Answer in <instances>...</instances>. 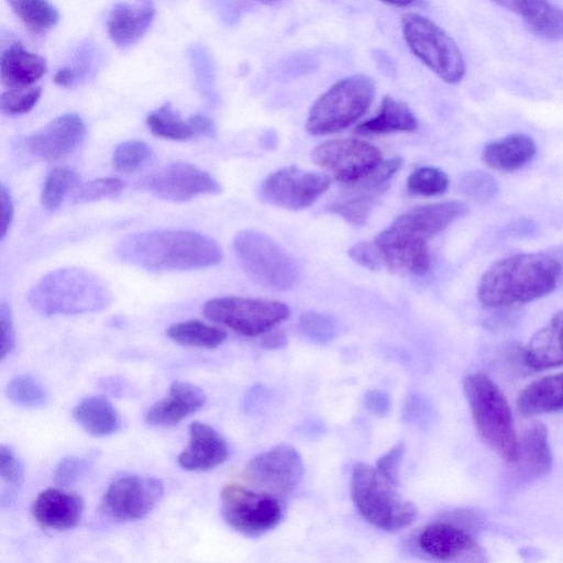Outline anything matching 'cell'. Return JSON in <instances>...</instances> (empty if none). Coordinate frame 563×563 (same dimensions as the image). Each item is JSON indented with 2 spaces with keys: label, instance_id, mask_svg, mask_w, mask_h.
<instances>
[{
  "label": "cell",
  "instance_id": "603a6c76",
  "mask_svg": "<svg viewBox=\"0 0 563 563\" xmlns=\"http://www.w3.org/2000/svg\"><path fill=\"white\" fill-rule=\"evenodd\" d=\"M154 16L155 7L152 0L118 3L109 14V36L120 47L131 46L145 34Z\"/></svg>",
  "mask_w": 563,
  "mask_h": 563
},
{
  "label": "cell",
  "instance_id": "11a10c76",
  "mask_svg": "<svg viewBox=\"0 0 563 563\" xmlns=\"http://www.w3.org/2000/svg\"><path fill=\"white\" fill-rule=\"evenodd\" d=\"M382 2H385L387 4L396 5V7H408L413 3H417L420 0H379Z\"/></svg>",
  "mask_w": 563,
  "mask_h": 563
},
{
  "label": "cell",
  "instance_id": "836d02e7",
  "mask_svg": "<svg viewBox=\"0 0 563 563\" xmlns=\"http://www.w3.org/2000/svg\"><path fill=\"white\" fill-rule=\"evenodd\" d=\"M13 12L34 30H48L59 20L56 8L47 0H7Z\"/></svg>",
  "mask_w": 563,
  "mask_h": 563
},
{
  "label": "cell",
  "instance_id": "cb8c5ba5",
  "mask_svg": "<svg viewBox=\"0 0 563 563\" xmlns=\"http://www.w3.org/2000/svg\"><path fill=\"white\" fill-rule=\"evenodd\" d=\"M511 463L525 479L540 478L551 471L553 457L544 424L534 423L523 431Z\"/></svg>",
  "mask_w": 563,
  "mask_h": 563
},
{
  "label": "cell",
  "instance_id": "8fae6325",
  "mask_svg": "<svg viewBox=\"0 0 563 563\" xmlns=\"http://www.w3.org/2000/svg\"><path fill=\"white\" fill-rule=\"evenodd\" d=\"M203 314L239 334L257 336L286 320L290 309L276 300L231 296L208 300L203 306Z\"/></svg>",
  "mask_w": 563,
  "mask_h": 563
},
{
  "label": "cell",
  "instance_id": "8d00e7d4",
  "mask_svg": "<svg viewBox=\"0 0 563 563\" xmlns=\"http://www.w3.org/2000/svg\"><path fill=\"white\" fill-rule=\"evenodd\" d=\"M299 328L309 340L319 344H325L332 341L335 335L336 321L329 313L309 311L300 317Z\"/></svg>",
  "mask_w": 563,
  "mask_h": 563
},
{
  "label": "cell",
  "instance_id": "5b68a950",
  "mask_svg": "<svg viewBox=\"0 0 563 563\" xmlns=\"http://www.w3.org/2000/svg\"><path fill=\"white\" fill-rule=\"evenodd\" d=\"M396 487L376 467L362 462L353 467L352 500L362 517L382 530H401L417 517L416 506L405 499Z\"/></svg>",
  "mask_w": 563,
  "mask_h": 563
},
{
  "label": "cell",
  "instance_id": "f546056e",
  "mask_svg": "<svg viewBox=\"0 0 563 563\" xmlns=\"http://www.w3.org/2000/svg\"><path fill=\"white\" fill-rule=\"evenodd\" d=\"M76 422L89 434L106 437L117 432L121 418L114 406L103 396H89L73 409Z\"/></svg>",
  "mask_w": 563,
  "mask_h": 563
},
{
  "label": "cell",
  "instance_id": "c3c4849f",
  "mask_svg": "<svg viewBox=\"0 0 563 563\" xmlns=\"http://www.w3.org/2000/svg\"><path fill=\"white\" fill-rule=\"evenodd\" d=\"M0 328H1V360L12 352L15 345V332L10 308L2 302L0 306Z\"/></svg>",
  "mask_w": 563,
  "mask_h": 563
},
{
  "label": "cell",
  "instance_id": "44dd1931",
  "mask_svg": "<svg viewBox=\"0 0 563 563\" xmlns=\"http://www.w3.org/2000/svg\"><path fill=\"white\" fill-rule=\"evenodd\" d=\"M205 391L187 382L175 380L168 394L154 404L145 415V421L154 427H170L198 411L206 402Z\"/></svg>",
  "mask_w": 563,
  "mask_h": 563
},
{
  "label": "cell",
  "instance_id": "9f6ffc18",
  "mask_svg": "<svg viewBox=\"0 0 563 563\" xmlns=\"http://www.w3.org/2000/svg\"><path fill=\"white\" fill-rule=\"evenodd\" d=\"M257 1H261V2H264V3H272V2H276L278 0H257Z\"/></svg>",
  "mask_w": 563,
  "mask_h": 563
},
{
  "label": "cell",
  "instance_id": "60d3db41",
  "mask_svg": "<svg viewBox=\"0 0 563 563\" xmlns=\"http://www.w3.org/2000/svg\"><path fill=\"white\" fill-rule=\"evenodd\" d=\"M460 190L475 201L486 202L497 195L499 185L492 175L476 170L461 179Z\"/></svg>",
  "mask_w": 563,
  "mask_h": 563
},
{
  "label": "cell",
  "instance_id": "74e56055",
  "mask_svg": "<svg viewBox=\"0 0 563 563\" xmlns=\"http://www.w3.org/2000/svg\"><path fill=\"white\" fill-rule=\"evenodd\" d=\"M150 146L137 140L119 144L113 152V166L119 172H133L144 165L151 157Z\"/></svg>",
  "mask_w": 563,
  "mask_h": 563
},
{
  "label": "cell",
  "instance_id": "816d5d0a",
  "mask_svg": "<svg viewBox=\"0 0 563 563\" xmlns=\"http://www.w3.org/2000/svg\"><path fill=\"white\" fill-rule=\"evenodd\" d=\"M268 389L263 385L253 386L243 400L244 411L247 413L256 411L268 398Z\"/></svg>",
  "mask_w": 563,
  "mask_h": 563
},
{
  "label": "cell",
  "instance_id": "4fadbf2b",
  "mask_svg": "<svg viewBox=\"0 0 563 563\" xmlns=\"http://www.w3.org/2000/svg\"><path fill=\"white\" fill-rule=\"evenodd\" d=\"M402 164L400 156L382 161L362 178L344 184L340 196L327 206L328 212L335 213L352 224L364 225Z\"/></svg>",
  "mask_w": 563,
  "mask_h": 563
},
{
  "label": "cell",
  "instance_id": "d6a6232c",
  "mask_svg": "<svg viewBox=\"0 0 563 563\" xmlns=\"http://www.w3.org/2000/svg\"><path fill=\"white\" fill-rule=\"evenodd\" d=\"M80 177L70 167H55L47 175L42 192L41 202L49 211L59 208L65 197L79 186Z\"/></svg>",
  "mask_w": 563,
  "mask_h": 563
},
{
  "label": "cell",
  "instance_id": "ee69618b",
  "mask_svg": "<svg viewBox=\"0 0 563 563\" xmlns=\"http://www.w3.org/2000/svg\"><path fill=\"white\" fill-rule=\"evenodd\" d=\"M0 475L2 481L12 487H19L24 479L22 462L13 450L4 444L0 446Z\"/></svg>",
  "mask_w": 563,
  "mask_h": 563
},
{
  "label": "cell",
  "instance_id": "e0dca14e",
  "mask_svg": "<svg viewBox=\"0 0 563 563\" xmlns=\"http://www.w3.org/2000/svg\"><path fill=\"white\" fill-rule=\"evenodd\" d=\"M415 547L426 558L442 562L467 561L481 553L470 528L444 516L417 533Z\"/></svg>",
  "mask_w": 563,
  "mask_h": 563
},
{
  "label": "cell",
  "instance_id": "e575fe53",
  "mask_svg": "<svg viewBox=\"0 0 563 563\" xmlns=\"http://www.w3.org/2000/svg\"><path fill=\"white\" fill-rule=\"evenodd\" d=\"M449 177L440 168L423 166L415 169L407 179V190L415 196H439L449 188Z\"/></svg>",
  "mask_w": 563,
  "mask_h": 563
},
{
  "label": "cell",
  "instance_id": "ba28073f",
  "mask_svg": "<svg viewBox=\"0 0 563 563\" xmlns=\"http://www.w3.org/2000/svg\"><path fill=\"white\" fill-rule=\"evenodd\" d=\"M401 22L408 47L428 68L446 84L454 85L464 78L465 59L449 33L418 13L405 14Z\"/></svg>",
  "mask_w": 563,
  "mask_h": 563
},
{
  "label": "cell",
  "instance_id": "f1b7e54d",
  "mask_svg": "<svg viewBox=\"0 0 563 563\" xmlns=\"http://www.w3.org/2000/svg\"><path fill=\"white\" fill-rule=\"evenodd\" d=\"M418 121L407 103L390 96L382 100L377 114L354 129L358 135H378L417 130Z\"/></svg>",
  "mask_w": 563,
  "mask_h": 563
},
{
  "label": "cell",
  "instance_id": "bcb514c9",
  "mask_svg": "<svg viewBox=\"0 0 563 563\" xmlns=\"http://www.w3.org/2000/svg\"><path fill=\"white\" fill-rule=\"evenodd\" d=\"M431 409L428 401L418 394H410L404 406V420L422 428L430 420Z\"/></svg>",
  "mask_w": 563,
  "mask_h": 563
},
{
  "label": "cell",
  "instance_id": "7dc6e473",
  "mask_svg": "<svg viewBox=\"0 0 563 563\" xmlns=\"http://www.w3.org/2000/svg\"><path fill=\"white\" fill-rule=\"evenodd\" d=\"M349 255L357 264L372 271L379 269L383 266L379 253L373 241L354 244L349 250Z\"/></svg>",
  "mask_w": 563,
  "mask_h": 563
},
{
  "label": "cell",
  "instance_id": "f5cc1de1",
  "mask_svg": "<svg viewBox=\"0 0 563 563\" xmlns=\"http://www.w3.org/2000/svg\"><path fill=\"white\" fill-rule=\"evenodd\" d=\"M261 344L268 350L284 347L287 344V338L282 331H268L262 338Z\"/></svg>",
  "mask_w": 563,
  "mask_h": 563
},
{
  "label": "cell",
  "instance_id": "9a60e30c",
  "mask_svg": "<svg viewBox=\"0 0 563 563\" xmlns=\"http://www.w3.org/2000/svg\"><path fill=\"white\" fill-rule=\"evenodd\" d=\"M311 156L314 164L343 184L362 178L383 161L375 145L358 139L323 142L312 151Z\"/></svg>",
  "mask_w": 563,
  "mask_h": 563
},
{
  "label": "cell",
  "instance_id": "7bdbcfd3",
  "mask_svg": "<svg viewBox=\"0 0 563 563\" xmlns=\"http://www.w3.org/2000/svg\"><path fill=\"white\" fill-rule=\"evenodd\" d=\"M495 4L505 8L522 18L528 25L540 16L551 4L550 0H490Z\"/></svg>",
  "mask_w": 563,
  "mask_h": 563
},
{
  "label": "cell",
  "instance_id": "6da1fadb",
  "mask_svg": "<svg viewBox=\"0 0 563 563\" xmlns=\"http://www.w3.org/2000/svg\"><path fill=\"white\" fill-rule=\"evenodd\" d=\"M467 213L468 206L461 200L409 209L373 239L382 265L393 272L426 274L431 267L428 241Z\"/></svg>",
  "mask_w": 563,
  "mask_h": 563
},
{
  "label": "cell",
  "instance_id": "ffe728a7",
  "mask_svg": "<svg viewBox=\"0 0 563 563\" xmlns=\"http://www.w3.org/2000/svg\"><path fill=\"white\" fill-rule=\"evenodd\" d=\"M229 455L225 439L203 422L189 426V444L179 454L178 464L187 471L203 472L222 464Z\"/></svg>",
  "mask_w": 563,
  "mask_h": 563
},
{
  "label": "cell",
  "instance_id": "f6af8a7d",
  "mask_svg": "<svg viewBox=\"0 0 563 563\" xmlns=\"http://www.w3.org/2000/svg\"><path fill=\"white\" fill-rule=\"evenodd\" d=\"M406 451L404 441H399L376 462V470L391 484L399 485V468Z\"/></svg>",
  "mask_w": 563,
  "mask_h": 563
},
{
  "label": "cell",
  "instance_id": "277c9868",
  "mask_svg": "<svg viewBox=\"0 0 563 563\" xmlns=\"http://www.w3.org/2000/svg\"><path fill=\"white\" fill-rule=\"evenodd\" d=\"M29 301L44 316L78 314L106 309L112 302V294L90 271L68 267L45 275L31 289Z\"/></svg>",
  "mask_w": 563,
  "mask_h": 563
},
{
  "label": "cell",
  "instance_id": "b9f144b4",
  "mask_svg": "<svg viewBox=\"0 0 563 563\" xmlns=\"http://www.w3.org/2000/svg\"><path fill=\"white\" fill-rule=\"evenodd\" d=\"M124 184L113 177L98 178L79 186L75 192L76 203L115 198L123 190Z\"/></svg>",
  "mask_w": 563,
  "mask_h": 563
},
{
  "label": "cell",
  "instance_id": "2e32d148",
  "mask_svg": "<svg viewBox=\"0 0 563 563\" xmlns=\"http://www.w3.org/2000/svg\"><path fill=\"white\" fill-rule=\"evenodd\" d=\"M164 494L163 483L150 476H123L107 488L101 510L115 521L137 520L150 514Z\"/></svg>",
  "mask_w": 563,
  "mask_h": 563
},
{
  "label": "cell",
  "instance_id": "4316f807",
  "mask_svg": "<svg viewBox=\"0 0 563 563\" xmlns=\"http://www.w3.org/2000/svg\"><path fill=\"white\" fill-rule=\"evenodd\" d=\"M47 69L44 57L27 51L21 43L11 44L0 58L2 82L10 88L27 87Z\"/></svg>",
  "mask_w": 563,
  "mask_h": 563
},
{
  "label": "cell",
  "instance_id": "8992f818",
  "mask_svg": "<svg viewBox=\"0 0 563 563\" xmlns=\"http://www.w3.org/2000/svg\"><path fill=\"white\" fill-rule=\"evenodd\" d=\"M463 389L479 435L490 449L511 463L518 438L505 396L488 376L481 373L466 376Z\"/></svg>",
  "mask_w": 563,
  "mask_h": 563
},
{
  "label": "cell",
  "instance_id": "52a82bcc",
  "mask_svg": "<svg viewBox=\"0 0 563 563\" xmlns=\"http://www.w3.org/2000/svg\"><path fill=\"white\" fill-rule=\"evenodd\" d=\"M375 82L364 74L342 78L311 106L306 130L312 135L339 132L356 122L369 108Z\"/></svg>",
  "mask_w": 563,
  "mask_h": 563
},
{
  "label": "cell",
  "instance_id": "9c48e42d",
  "mask_svg": "<svg viewBox=\"0 0 563 563\" xmlns=\"http://www.w3.org/2000/svg\"><path fill=\"white\" fill-rule=\"evenodd\" d=\"M234 253L245 273L256 283L275 290L290 289L298 268L292 258L269 236L255 230L239 232Z\"/></svg>",
  "mask_w": 563,
  "mask_h": 563
},
{
  "label": "cell",
  "instance_id": "5bb4252c",
  "mask_svg": "<svg viewBox=\"0 0 563 563\" xmlns=\"http://www.w3.org/2000/svg\"><path fill=\"white\" fill-rule=\"evenodd\" d=\"M330 185V177L323 173L288 166L265 178L261 196L271 205L299 210L311 206Z\"/></svg>",
  "mask_w": 563,
  "mask_h": 563
},
{
  "label": "cell",
  "instance_id": "f907efd6",
  "mask_svg": "<svg viewBox=\"0 0 563 563\" xmlns=\"http://www.w3.org/2000/svg\"><path fill=\"white\" fill-rule=\"evenodd\" d=\"M0 201H1L0 235H1V239H3L10 229V225H11V222L13 219V213H14V207H13V201H12L10 191L4 187V185H1V187H0Z\"/></svg>",
  "mask_w": 563,
  "mask_h": 563
},
{
  "label": "cell",
  "instance_id": "ab89813d",
  "mask_svg": "<svg viewBox=\"0 0 563 563\" xmlns=\"http://www.w3.org/2000/svg\"><path fill=\"white\" fill-rule=\"evenodd\" d=\"M41 93V87L11 88L2 92L0 97V109L8 115L26 113L35 107Z\"/></svg>",
  "mask_w": 563,
  "mask_h": 563
},
{
  "label": "cell",
  "instance_id": "d590c367",
  "mask_svg": "<svg viewBox=\"0 0 563 563\" xmlns=\"http://www.w3.org/2000/svg\"><path fill=\"white\" fill-rule=\"evenodd\" d=\"M7 396L15 405L26 408L41 407L47 401L44 386L29 374L12 378L7 387Z\"/></svg>",
  "mask_w": 563,
  "mask_h": 563
},
{
  "label": "cell",
  "instance_id": "db71d44e",
  "mask_svg": "<svg viewBox=\"0 0 563 563\" xmlns=\"http://www.w3.org/2000/svg\"><path fill=\"white\" fill-rule=\"evenodd\" d=\"M77 73L69 68L63 67L55 74L54 81L62 87H69L77 80Z\"/></svg>",
  "mask_w": 563,
  "mask_h": 563
},
{
  "label": "cell",
  "instance_id": "7a4b0ae2",
  "mask_svg": "<svg viewBox=\"0 0 563 563\" xmlns=\"http://www.w3.org/2000/svg\"><path fill=\"white\" fill-rule=\"evenodd\" d=\"M562 279L552 252L519 253L495 262L482 276L477 297L488 308H506L550 295Z\"/></svg>",
  "mask_w": 563,
  "mask_h": 563
},
{
  "label": "cell",
  "instance_id": "484cf974",
  "mask_svg": "<svg viewBox=\"0 0 563 563\" xmlns=\"http://www.w3.org/2000/svg\"><path fill=\"white\" fill-rule=\"evenodd\" d=\"M534 140L527 134L514 133L488 142L482 153L484 163L499 172H515L533 159Z\"/></svg>",
  "mask_w": 563,
  "mask_h": 563
},
{
  "label": "cell",
  "instance_id": "7402d4cb",
  "mask_svg": "<svg viewBox=\"0 0 563 563\" xmlns=\"http://www.w3.org/2000/svg\"><path fill=\"white\" fill-rule=\"evenodd\" d=\"M84 499L59 488L40 493L32 505L34 519L48 529L67 530L76 527L84 514Z\"/></svg>",
  "mask_w": 563,
  "mask_h": 563
},
{
  "label": "cell",
  "instance_id": "7c38bea8",
  "mask_svg": "<svg viewBox=\"0 0 563 563\" xmlns=\"http://www.w3.org/2000/svg\"><path fill=\"white\" fill-rule=\"evenodd\" d=\"M302 475L301 455L288 444H279L255 455L244 470V477L250 484L280 499L296 489Z\"/></svg>",
  "mask_w": 563,
  "mask_h": 563
},
{
  "label": "cell",
  "instance_id": "681fc988",
  "mask_svg": "<svg viewBox=\"0 0 563 563\" xmlns=\"http://www.w3.org/2000/svg\"><path fill=\"white\" fill-rule=\"evenodd\" d=\"M364 405L373 415L385 417L390 411L388 394L379 389L367 390L364 395Z\"/></svg>",
  "mask_w": 563,
  "mask_h": 563
},
{
  "label": "cell",
  "instance_id": "d4e9b609",
  "mask_svg": "<svg viewBox=\"0 0 563 563\" xmlns=\"http://www.w3.org/2000/svg\"><path fill=\"white\" fill-rule=\"evenodd\" d=\"M523 360L534 371L563 365V309L532 335L523 351Z\"/></svg>",
  "mask_w": 563,
  "mask_h": 563
},
{
  "label": "cell",
  "instance_id": "f35d334b",
  "mask_svg": "<svg viewBox=\"0 0 563 563\" xmlns=\"http://www.w3.org/2000/svg\"><path fill=\"white\" fill-rule=\"evenodd\" d=\"M97 453L91 452L82 456H68L57 464L53 479L57 485H71L86 476L95 466Z\"/></svg>",
  "mask_w": 563,
  "mask_h": 563
},
{
  "label": "cell",
  "instance_id": "ac0fdd59",
  "mask_svg": "<svg viewBox=\"0 0 563 563\" xmlns=\"http://www.w3.org/2000/svg\"><path fill=\"white\" fill-rule=\"evenodd\" d=\"M143 186L156 197L173 201L221 191L209 173L188 163H173L155 170L143 179Z\"/></svg>",
  "mask_w": 563,
  "mask_h": 563
},
{
  "label": "cell",
  "instance_id": "4dcf8cb0",
  "mask_svg": "<svg viewBox=\"0 0 563 563\" xmlns=\"http://www.w3.org/2000/svg\"><path fill=\"white\" fill-rule=\"evenodd\" d=\"M167 335L180 345L200 349L218 347L227 339L225 331L200 320L175 323L168 328Z\"/></svg>",
  "mask_w": 563,
  "mask_h": 563
},
{
  "label": "cell",
  "instance_id": "1f68e13d",
  "mask_svg": "<svg viewBox=\"0 0 563 563\" xmlns=\"http://www.w3.org/2000/svg\"><path fill=\"white\" fill-rule=\"evenodd\" d=\"M146 123L153 134L163 139L185 141L197 137L191 117L184 120L170 103H165L152 111Z\"/></svg>",
  "mask_w": 563,
  "mask_h": 563
},
{
  "label": "cell",
  "instance_id": "3957f363",
  "mask_svg": "<svg viewBox=\"0 0 563 563\" xmlns=\"http://www.w3.org/2000/svg\"><path fill=\"white\" fill-rule=\"evenodd\" d=\"M115 253L123 262L148 271H187L217 265L219 244L210 236L184 230L139 232L122 239Z\"/></svg>",
  "mask_w": 563,
  "mask_h": 563
},
{
  "label": "cell",
  "instance_id": "30bf717a",
  "mask_svg": "<svg viewBox=\"0 0 563 563\" xmlns=\"http://www.w3.org/2000/svg\"><path fill=\"white\" fill-rule=\"evenodd\" d=\"M220 499L224 521L246 537L255 538L267 533L275 529L284 517L280 498L241 485L224 486Z\"/></svg>",
  "mask_w": 563,
  "mask_h": 563
},
{
  "label": "cell",
  "instance_id": "83f0119b",
  "mask_svg": "<svg viewBox=\"0 0 563 563\" xmlns=\"http://www.w3.org/2000/svg\"><path fill=\"white\" fill-rule=\"evenodd\" d=\"M522 416L563 410V372L542 377L529 384L517 399Z\"/></svg>",
  "mask_w": 563,
  "mask_h": 563
},
{
  "label": "cell",
  "instance_id": "d6986e66",
  "mask_svg": "<svg viewBox=\"0 0 563 563\" xmlns=\"http://www.w3.org/2000/svg\"><path fill=\"white\" fill-rule=\"evenodd\" d=\"M86 125L76 113H65L25 140L26 148L43 159H57L71 153L84 140Z\"/></svg>",
  "mask_w": 563,
  "mask_h": 563
}]
</instances>
